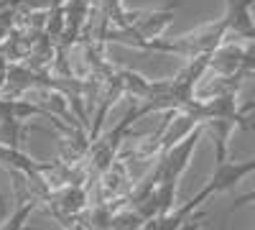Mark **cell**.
<instances>
[{
    "label": "cell",
    "mask_w": 255,
    "mask_h": 230,
    "mask_svg": "<svg viewBox=\"0 0 255 230\" xmlns=\"http://www.w3.org/2000/svg\"><path fill=\"white\" fill-rule=\"evenodd\" d=\"M207 220H209V215L204 213V210H199V207H197V210L194 213H191L181 225H179V230H202L204 225H207Z\"/></svg>",
    "instance_id": "5b68a950"
},
{
    "label": "cell",
    "mask_w": 255,
    "mask_h": 230,
    "mask_svg": "<svg viewBox=\"0 0 255 230\" xmlns=\"http://www.w3.org/2000/svg\"><path fill=\"white\" fill-rule=\"evenodd\" d=\"M243 54H245V46L240 41H232V38H225L222 44L209 54V61H207V72H212L215 77H243Z\"/></svg>",
    "instance_id": "7a4b0ae2"
},
{
    "label": "cell",
    "mask_w": 255,
    "mask_h": 230,
    "mask_svg": "<svg viewBox=\"0 0 255 230\" xmlns=\"http://www.w3.org/2000/svg\"><path fill=\"white\" fill-rule=\"evenodd\" d=\"M255 202V190H250V192H245V195H240L235 202H232V207H230V213L232 210H238V207H245V205H253Z\"/></svg>",
    "instance_id": "8992f818"
},
{
    "label": "cell",
    "mask_w": 255,
    "mask_h": 230,
    "mask_svg": "<svg viewBox=\"0 0 255 230\" xmlns=\"http://www.w3.org/2000/svg\"><path fill=\"white\" fill-rule=\"evenodd\" d=\"M15 190V187H13ZM15 197H18V205H15V210L10 213V218L0 225V230H26V223L28 218L36 213V207H38V200H33L28 195V190L23 187V192L15 190Z\"/></svg>",
    "instance_id": "3957f363"
},
{
    "label": "cell",
    "mask_w": 255,
    "mask_h": 230,
    "mask_svg": "<svg viewBox=\"0 0 255 230\" xmlns=\"http://www.w3.org/2000/svg\"><path fill=\"white\" fill-rule=\"evenodd\" d=\"M255 172V156L253 159H248V161H220L217 166H215V172H212V177H209V182L199 190V195L204 197V200H209V197H215V195H222V192H227V190H232L235 184H240L248 174H253Z\"/></svg>",
    "instance_id": "6da1fadb"
},
{
    "label": "cell",
    "mask_w": 255,
    "mask_h": 230,
    "mask_svg": "<svg viewBox=\"0 0 255 230\" xmlns=\"http://www.w3.org/2000/svg\"><path fill=\"white\" fill-rule=\"evenodd\" d=\"M26 123L18 118H5L0 120V146H8V149H23L26 141Z\"/></svg>",
    "instance_id": "277c9868"
},
{
    "label": "cell",
    "mask_w": 255,
    "mask_h": 230,
    "mask_svg": "<svg viewBox=\"0 0 255 230\" xmlns=\"http://www.w3.org/2000/svg\"><path fill=\"white\" fill-rule=\"evenodd\" d=\"M87 3H90V5H95V3H100V0H87Z\"/></svg>",
    "instance_id": "52a82bcc"
}]
</instances>
